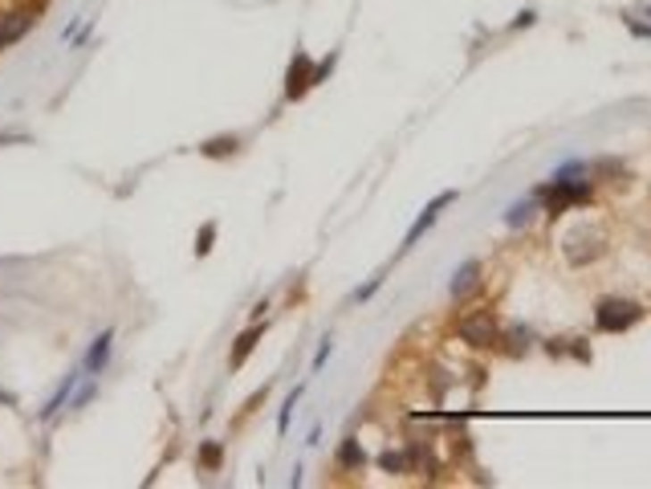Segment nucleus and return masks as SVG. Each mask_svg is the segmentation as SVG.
<instances>
[{"mask_svg": "<svg viewBox=\"0 0 651 489\" xmlns=\"http://www.w3.org/2000/svg\"><path fill=\"white\" fill-rule=\"evenodd\" d=\"M237 148H240L237 135H216V139H208V143H200V156L204 159H224V156H237Z\"/></svg>", "mask_w": 651, "mask_h": 489, "instance_id": "9b49d317", "label": "nucleus"}, {"mask_svg": "<svg viewBox=\"0 0 651 489\" xmlns=\"http://www.w3.org/2000/svg\"><path fill=\"white\" fill-rule=\"evenodd\" d=\"M38 25V13L33 9H17V13H0V49L17 46L29 29Z\"/></svg>", "mask_w": 651, "mask_h": 489, "instance_id": "39448f33", "label": "nucleus"}, {"mask_svg": "<svg viewBox=\"0 0 651 489\" xmlns=\"http://www.w3.org/2000/svg\"><path fill=\"white\" fill-rule=\"evenodd\" d=\"M533 213H538V204H533V200H517L513 208H509V216H505V221H509V224L517 229V224H530Z\"/></svg>", "mask_w": 651, "mask_h": 489, "instance_id": "2eb2a0df", "label": "nucleus"}, {"mask_svg": "<svg viewBox=\"0 0 651 489\" xmlns=\"http://www.w3.org/2000/svg\"><path fill=\"white\" fill-rule=\"evenodd\" d=\"M456 334L468 342V347H477V351H485V347H497V342H501V326H497V318H493L488 310L460 318V323H456Z\"/></svg>", "mask_w": 651, "mask_h": 489, "instance_id": "7ed1b4c3", "label": "nucleus"}, {"mask_svg": "<svg viewBox=\"0 0 651 489\" xmlns=\"http://www.w3.org/2000/svg\"><path fill=\"white\" fill-rule=\"evenodd\" d=\"M78 384H82V371H70V375L62 379V388L54 392V396L46 400V408H41V420H54L57 412H62L70 400H74V392H78Z\"/></svg>", "mask_w": 651, "mask_h": 489, "instance_id": "6e6552de", "label": "nucleus"}, {"mask_svg": "<svg viewBox=\"0 0 651 489\" xmlns=\"http://www.w3.org/2000/svg\"><path fill=\"white\" fill-rule=\"evenodd\" d=\"M643 318V306L627 302V298H603V302L595 306V326L603 334H619L627 331V326H635Z\"/></svg>", "mask_w": 651, "mask_h": 489, "instance_id": "f257e3e1", "label": "nucleus"}, {"mask_svg": "<svg viewBox=\"0 0 651 489\" xmlns=\"http://www.w3.org/2000/svg\"><path fill=\"white\" fill-rule=\"evenodd\" d=\"M221 461H224V444L221 441H204L200 452H196V465H200V469H208V473H216V469H221Z\"/></svg>", "mask_w": 651, "mask_h": 489, "instance_id": "f8f14e48", "label": "nucleus"}, {"mask_svg": "<svg viewBox=\"0 0 651 489\" xmlns=\"http://www.w3.org/2000/svg\"><path fill=\"white\" fill-rule=\"evenodd\" d=\"M501 342H509V351L522 355V351H530V331H525V326H513V331L501 334Z\"/></svg>", "mask_w": 651, "mask_h": 489, "instance_id": "dca6fc26", "label": "nucleus"}, {"mask_svg": "<svg viewBox=\"0 0 651 489\" xmlns=\"http://www.w3.org/2000/svg\"><path fill=\"white\" fill-rule=\"evenodd\" d=\"M338 469H346V473H358V469H363V449H358L355 436H346V441L338 444Z\"/></svg>", "mask_w": 651, "mask_h": 489, "instance_id": "ddd939ff", "label": "nucleus"}, {"mask_svg": "<svg viewBox=\"0 0 651 489\" xmlns=\"http://www.w3.org/2000/svg\"><path fill=\"white\" fill-rule=\"evenodd\" d=\"M94 396H98V384H86V388H82V392H78V396H74V400H70V408H86V404H90V400H94Z\"/></svg>", "mask_w": 651, "mask_h": 489, "instance_id": "6ab92c4d", "label": "nucleus"}, {"mask_svg": "<svg viewBox=\"0 0 651 489\" xmlns=\"http://www.w3.org/2000/svg\"><path fill=\"white\" fill-rule=\"evenodd\" d=\"M603 249H606V237L598 229H587V224L562 237V253L570 257V266H587V261L603 257Z\"/></svg>", "mask_w": 651, "mask_h": 489, "instance_id": "f03ea898", "label": "nucleus"}, {"mask_svg": "<svg viewBox=\"0 0 651 489\" xmlns=\"http://www.w3.org/2000/svg\"><path fill=\"white\" fill-rule=\"evenodd\" d=\"M297 400H302V388H294L289 396H285V404H281V416H277V433H281V436H285V428H289V416H294Z\"/></svg>", "mask_w": 651, "mask_h": 489, "instance_id": "f3484780", "label": "nucleus"}, {"mask_svg": "<svg viewBox=\"0 0 651 489\" xmlns=\"http://www.w3.org/2000/svg\"><path fill=\"white\" fill-rule=\"evenodd\" d=\"M313 70H318V62H313L310 54H297L294 62H289V70H285V98L289 102H297V98H305V94L313 90Z\"/></svg>", "mask_w": 651, "mask_h": 489, "instance_id": "20e7f679", "label": "nucleus"}, {"mask_svg": "<svg viewBox=\"0 0 651 489\" xmlns=\"http://www.w3.org/2000/svg\"><path fill=\"white\" fill-rule=\"evenodd\" d=\"M452 200H456V192H440V196H436V200L428 204V208H423V213H420V221H415L412 229H407V237H404V249H412L415 240H420L423 232H428L431 224H436V216H440V208H448Z\"/></svg>", "mask_w": 651, "mask_h": 489, "instance_id": "423d86ee", "label": "nucleus"}, {"mask_svg": "<svg viewBox=\"0 0 651 489\" xmlns=\"http://www.w3.org/2000/svg\"><path fill=\"white\" fill-rule=\"evenodd\" d=\"M379 469H383V473H407V469H412V452H407V449L379 452Z\"/></svg>", "mask_w": 651, "mask_h": 489, "instance_id": "4468645a", "label": "nucleus"}, {"mask_svg": "<svg viewBox=\"0 0 651 489\" xmlns=\"http://www.w3.org/2000/svg\"><path fill=\"white\" fill-rule=\"evenodd\" d=\"M212 240H216V221H208L200 229V237H196V257H208V253H212Z\"/></svg>", "mask_w": 651, "mask_h": 489, "instance_id": "a211bd4d", "label": "nucleus"}, {"mask_svg": "<svg viewBox=\"0 0 651 489\" xmlns=\"http://www.w3.org/2000/svg\"><path fill=\"white\" fill-rule=\"evenodd\" d=\"M330 351H334V342H330V339H321L318 355H313V371H318V367H326V359H330Z\"/></svg>", "mask_w": 651, "mask_h": 489, "instance_id": "aec40b11", "label": "nucleus"}, {"mask_svg": "<svg viewBox=\"0 0 651 489\" xmlns=\"http://www.w3.org/2000/svg\"><path fill=\"white\" fill-rule=\"evenodd\" d=\"M111 342H114V331H102L98 339L90 342V351H86V371H90V375H102V367L111 363Z\"/></svg>", "mask_w": 651, "mask_h": 489, "instance_id": "9d476101", "label": "nucleus"}, {"mask_svg": "<svg viewBox=\"0 0 651 489\" xmlns=\"http://www.w3.org/2000/svg\"><path fill=\"white\" fill-rule=\"evenodd\" d=\"M477 286H480V261H464V266H460V274H452V298H456V302H464V298L472 294Z\"/></svg>", "mask_w": 651, "mask_h": 489, "instance_id": "1a4fd4ad", "label": "nucleus"}, {"mask_svg": "<svg viewBox=\"0 0 651 489\" xmlns=\"http://www.w3.org/2000/svg\"><path fill=\"white\" fill-rule=\"evenodd\" d=\"M261 334H265V326H257V323L248 326V331H240V334H237V342H232V355H229V367H232V371H240V367L248 363V355L257 351Z\"/></svg>", "mask_w": 651, "mask_h": 489, "instance_id": "0eeeda50", "label": "nucleus"}]
</instances>
